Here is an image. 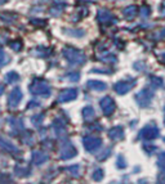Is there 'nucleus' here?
Segmentation results:
<instances>
[{
	"mask_svg": "<svg viewBox=\"0 0 165 184\" xmlns=\"http://www.w3.org/2000/svg\"><path fill=\"white\" fill-rule=\"evenodd\" d=\"M116 166H117L119 169H125V167H127V161H125V159H124L121 154H120L119 157H117V161H116Z\"/></svg>",
	"mask_w": 165,
	"mask_h": 184,
	"instance_id": "nucleus-37",
	"label": "nucleus"
},
{
	"mask_svg": "<svg viewBox=\"0 0 165 184\" xmlns=\"http://www.w3.org/2000/svg\"><path fill=\"white\" fill-rule=\"evenodd\" d=\"M30 22L31 23H35L36 26H44L47 23V21H44V20H31Z\"/></svg>",
	"mask_w": 165,
	"mask_h": 184,
	"instance_id": "nucleus-39",
	"label": "nucleus"
},
{
	"mask_svg": "<svg viewBox=\"0 0 165 184\" xmlns=\"http://www.w3.org/2000/svg\"><path fill=\"white\" fill-rule=\"evenodd\" d=\"M81 113H82V119H84L85 121H90V120H93L94 116H95L94 108L90 107V106H87V107L82 108V112H81Z\"/></svg>",
	"mask_w": 165,
	"mask_h": 184,
	"instance_id": "nucleus-20",
	"label": "nucleus"
},
{
	"mask_svg": "<svg viewBox=\"0 0 165 184\" xmlns=\"http://www.w3.org/2000/svg\"><path fill=\"white\" fill-rule=\"evenodd\" d=\"M8 122L12 126L13 133H20V131H23V129H25L23 120H21V119H9Z\"/></svg>",
	"mask_w": 165,
	"mask_h": 184,
	"instance_id": "nucleus-16",
	"label": "nucleus"
},
{
	"mask_svg": "<svg viewBox=\"0 0 165 184\" xmlns=\"http://www.w3.org/2000/svg\"><path fill=\"white\" fill-rule=\"evenodd\" d=\"M49 160V156L45 153V152H41V151H35L32 152V156H31V162L36 166H40L45 164L47 161Z\"/></svg>",
	"mask_w": 165,
	"mask_h": 184,
	"instance_id": "nucleus-13",
	"label": "nucleus"
},
{
	"mask_svg": "<svg viewBox=\"0 0 165 184\" xmlns=\"http://www.w3.org/2000/svg\"><path fill=\"white\" fill-rule=\"evenodd\" d=\"M135 79H127V80H120L117 81L115 85H114V90L119 94V95H124V94H127L128 92H130L133 88H134V85H135Z\"/></svg>",
	"mask_w": 165,
	"mask_h": 184,
	"instance_id": "nucleus-5",
	"label": "nucleus"
},
{
	"mask_svg": "<svg viewBox=\"0 0 165 184\" xmlns=\"http://www.w3.org/2000/svg\"><path fill=\"white\" fill-rule=\"evenodd\" d=\"M164 111H165V107H164ZM164 124H165V119H164Z\"/></svg>",
	"mask_w": 165,
	"mask_h": 184,
	"instance_id": "nucleus-44",
	"label": "nucleus"
},
{
	"mask_svg": "<svg viewBox=\"0 0 165 184\" xmlns=\"http://www.w3.org/2000/svg\"><path fill=\"white\" fill-rule=\"evenodd\" d=\"M152 98H154V92L150 88H145L139 93L135 94V101L142 108H147L152 102Z\"/></svg>",
	"mask_w": 165,
	"mask_h": 184,
	"instance_id": "nucleus-3",
	"label": "nucleus"
},
{
	"mask_svg": "<svg viewBox=\"0 0 165 184\" xmlns=\"http://www.w3.org/2000/svg\"><path fill=\"white\" fill-rule=\"evenodd\" d=\"M37 106H39V103H37V102H35V101H32V102H30V103H29L27 108L30 109V108H35V107H37Z\"/></svg>",
	"mask_w": 165,
	"mask_h": 184,
	"instance_id": "nucleus-40",
	"label": "nucleus"
},
{
	"mask_svg": "<svg viewBox=\"0 0 165 184\" xmlns=\"http://www.w3.org/2000/svg\"><path fill=\"white\" fill-rule=\"evenodd\" d=\"M52 49L50 48H44V47H37L35 50H32V53L36 55V57H43V58H45V57H48L50 54Z\"/></svg>",
	"mask_w": 165,
	"mask_h": 184,
	"instance_id": "nucleus-21",
	"label": "nucleus"
},
{
	"mask_svg": "<svg viewBox=\"0 0 165 184\" xmlns=\"http://www.w3.org/2000/svg\"><path fill=\"white\" fill-rule=\"evenodd\" d=\"M77 97V89L75 88H70V89H65L62 92H60L57 102L58 103H66V102H71L74 99H76Z\"/></svg>",
	"mask_w": 165,
	"mask_h": 184,
	"instance_id": "nucleus-9",
	"label": "nucleus"
},
{
	"mask_svg": "<svg viewBox=\"0 0 165 184\" xmlns=\"http://www.w3.org/2000/svg\"><path fill=\"white\" fill-rule=\"evenodd\" d=\"M3 93H4V86H3L2 84H0V95H2Z\"/></svg>",
	"mask_w": 165,
	"mask_h": 184,
	"instance_id": "nucleus-42",
	"label": "nucleus"
},
{
	"mask_svg": "<svg viewBox=\"0 0 165 184\" xmlns=\"http://www.w3.org/2000/svg\"><path fill=\"white\" fill-rule=\"evenodd\" d=\"M139 13H141V16L142 17H148L150 16V13H151V8L148 7V5H142L141 8H139Z\"/></svg>",
	"mask_w": 165,
	"mask_h": 184,
	"instance_id": "nucleus-36",
	"label": "nucleus"
},
{
	"mask_svg": "<svg viewBox=\"0 0 165 184\" xmlns=\"http://www.w3.org/2000/svg\"><path fill=\"white\" fill-rule=\"evenodd\" d=\"M63 79H66L68 81H72V82H76V81L80 80V74L77 72V71H74V72H68V74L65 75Z\"/></svg>",
	"mask_w": 165,
	"mask_h": 184,
	"instance_id": "nucleus-26",
	"label": "nucleus"
},
{
	"mask_svg": "<svg viewBox=\"0 0 165 184\" xmlns=\"http://www.w3.org/2000/svg\"><path fill=\"white\" fill-rule=\"evenodd\" d=\"M20 75L16 72V71H10V72H8L7 75H5V81L8 82V84H14V82H17V81H20Z\"/></svg>",
	"mask_w": 165,
	"mask_h": 184,
	"instance_id": "nucleus-22",
	"label": "nucleus"
},
{
	"mask_svg": "<svg viewBox=\"0 0 165 184\" xmlns=\"http://www.w3.org/2000/svg\"><path fill=\"white\" fill-rule=\"evenodd\" d=\"M68 173H70L72 176L77 178L80 175V166L79 165H72V166H68V167H65Z\"/></svg>",
	"mask_w": 165,
	"mask_h": 184,
	"instance_id": "nucleus-28",
	"label": "nucleus"
},
{
	"mask_svg": "<svg viewBox=\"0 0 165 184\" xmlns=\"http://www.w3.org/2000/svg\"><path fill=\"white\" fill-rule=\"evenodd\" d=\"M9 62V58L7 57V54H5V52H4V49H3V47H0V67H3L5 63H8Z\"/></svg>",
	"mask_w": 165,
	"mask_h": 184,
	"instance_id": "nucleus-33",
	"label": "nucleus"
},
{
	"mask_svg": "<svg viewBox=\"0 0 165 184\" xmlns=\"http://www.w3.org/2000/svg\"><path fill=\"white\" fill-rule=\"evenodd\" d=\"M100 59L102 61V62H108V63H115L117 59H116V57H115V54H111V53H107V54H105L103 57H100Z\"/></svg>",
	"mask_w": 165,
	"mask_h": 184,
	"instance_id": "nucleus-29",
	"label": "nucleus"
},
{
	"mask_svg": "<svg viewBox=\"0 0 165 184\" xmlns=\"http://www.w3.org/2000/svg\"><path fill=\"white\" fill-rule=\"evenodd\" d=\"M14 171L17 174V176H27L30 174V169H26V167H21V166H16Z\"/></svg>",
	"mask_w": 165,
	"mask_h": 184,
	"instance_id": "nucleus-30",
	"label": "nucleus"
},
{
	"mask_svg": "<svg viewBox=\"0 0 165 184\" xmlns=\"http://www.w3.org/2000/svg\"><path fill=\"white\" fill-rule=\"evenodd\" d=\"M100 106H101V109L103 112L105 116H111L112 113L115 112L116 109V104L114 102V99L111 97H103L101 101H100Z\"/></svg>",
	"mask_w": 165,
	"mask_h": 184,
	"instance_id": "nucleus-7",
	"label": "nucleus"
},
{
	"mask_svg": "<svg viewBox=\"0 0 165 184\" xmlns=\"http://www.w3.org/2000/svg\"><path fill=\"white\" fill-rule=\"evenodd\" d=\"M66 124H67V120L62 116H57L53 121V129L60 138L62 137V134H66Z\"/></svg>",
	"mask_w": 165,
	"mask_h": 184,
	"instance_id": "nucleus-11",
	"label": "nucleus"
},
{
	"mask_svg": "<svg viewBox=\"0 0 165 184\" xmlns=\"http://www.w3.org/2000/svg\"><path fill=\"white\" fill-rule=\"evenodd\" d=\"M150 82L152 85V88H161L164 85V81L161 77H157V76H150Z\"/></svg>",
	"mask_w": 165,
	"mask_h": 184,
	"instance_id": "nucleus-25",
	"label": "nucleus"
},
{
	"mask_svg": "<svg viewBox=\"0 0 165 184\" xmlns=\"http://www.w3.org/2000/svg\"><path fill=\"white\" fill-rule=\"evenodd\" d=\"M143 149H145V152L147 153V154H152L157 148L155 147V146H150V144H143Z\"/></svg>",
	"mask_w": 165,
	"mask_h": 184,
	"instance_id": "nucleus-38",
	"label": "nucleus"
},
{
	"mask_svg": "<svg viewBox=\"0 0 165 184\" xmlns=\"http://www.w3.org/2000/svg\"><path fill=\"white\" fill-rule=\"evenodd\" d=\"M82 146H84V148L87 149V152H94L97 151L98 148H101L102 146V139L98 138V137H84L82 138Z\"/></svg>",
	"mask_w": 165,
	"mask_h": 184,
	"instance_id": "nucleus-6",
	"label": "nucleus"
},
{
	"mask_svg": "<svg viewBox=\"0 0 165 184\" xmlns=\"http://www.w3.org/2000/svg\"><path fill=\"white\" fill-rule=\"evenodd\" d=\"M76 154H77V149L75 148V146L71 144V143H66V144L62 147V149H61L60 157H61L62 160H70V159L75 157Z\"/></svg>",
	"mask_w": 165,
	"mask_h": 184,
	"instance_id": "nucleus-10",
	"label": "nucleus"
},
{
	"mask_svg": "<svg viewBox=\"0 0 165 184\" xmlns=\"http://www.w3.org/2000/svg\"><path fill=\"white\" fill-rule=\"evenodd\" d=\"M9 47L14 50V52H20V50H22V48H23V42H22V40H20V39H17V40H12V41H9Z\"/></svg>",
	"mask_w": 165,
	"mask_h": 184,
	"instance_id": "nucleus-24",
	"label": "nucleus"
},
{
	"mask_svg": "<svg viewBox=\"0 0 165 184\" xmlns=\"http://www.w3.org/2000/svg\"><path fill=\"white\" fill-rule=\"evenodd\" d=\"M29 90L34 95H41V97H44V98H48L50 95V93H52L49 84L45 80L37 79V77L32 80V82L30 84Z\"/></svg>",
	"mask_w": 165,
	"mask_h": 184,
	"instance_id": "nucleus-2",
	"label": "nucleus"
},
{
	"mask_svg": "<svg viewBox=\"0 0 165 184\" xmlns=\"http://www.w3.org/2000/svg\"><path fill=\"white\" fill-rule=\"evenodd\" d=\"M110 154H111V148L108 147V148H106V149H105V152H102L101 154H98V156H97V160H98V161H103V160H106V159L108 157Z\"/></svg>",
	"mask_w": 165,
	"mask_h": 184,
	"instance_id": "nucleus-35",
	"label": "nucleus"
},
{
	"mask_svg": "<svg viewBox=\"0 0 165 184\" xmlns=\"http://www.w3.org/2000/svg\"><path fill=\"white\" fill-rule=\"evenodd\" d=\"M160 61H161L162 63H165V53H161V54H160Z\"/></svg>",
	"mask_w": 165,
	"mask_h": 184,
	"instance_id": "nucleus-41",
	"label": "nucleus"
},
{
	"mask_svg": "<svg viewBox=\"0 0 165 184\" xmlns=\"http://www.w3.org/2000/svg\"><path fill=\"white\" fill-rule=\"evenodd\" d=\"M0 147L7 149L8 152H12V153H20V149L14 144H12L9 140H7V139H4L2 137H0Z\"/></svg>",
	"mask_w": 165,
	"mask_h": 184,
	"instance_id": "nucleus-17",
	"label": "nucleus"
},
{
	"mask_svg": "<svg viewBox=\"0 0 165 184\" xmlns=\"http://www.w3.org/2000/svg\"><path fill=\"white\" fill-rule=\"evenodd\" d=\"M164 142H165V138H164Z\"/></svg>",
	"mask_w": 165,
	"mask_h": 184,
	"instance_id": "nucleus-45",
	"label": "nucleus"
},
{
	"mask_svg": "<svg viewBox=\"0 0 165 184\" xmlns=\"http://www.w3.org/2000/svg\"><path fill=\"white\" fill-rule=\"evenodd\" d=\"M159 135H160V130H159V127L155 124L146 125L143 129L138 133V138L145 139V140H154V139L159 138Z\"/></svg>",
	"mask_w": 165,
	"mask_h": 184,
	"instance_id": "nucleus-4",
	"label": "nucleus"
},
{
	"mask_svg": "<svg viewBox=\"0 0 165 184\" xmlns=\"http://www.w3.org/2000/svg\"><path fill=\"white\" fill-rule=\"evenodd\" d=\"M157 166L162 173H165V152H162L157 159Z\"/></svg>",
	"mask_w": 165,
	"mask_h": 184,
	"instance_id": "nucleus-32",
	"label": "nucleus"
},
{
	"mask_svg": "<svg viewBox=\"0 0 165 184\" xmlns=\"http://www.w3.org/2000/svg\"><path fill=\"white\" fill-rule=\"evenodd\" d=\"M7 2H8V0H0V5L4 4V3H7Z\"/></svg>",
	"mask_w": 165,
	"mask_h": 184,
	"instance_id": "nucleus-43",
	"label": "nucleus"
},
{
	"mask_svg": "<svg viewBox=\"0 0 165 184\" xmlns=\"http://www.w3.org/2000/svg\"><path fill=\"white\" fill-rule=\"evenodd\" d=\"M0 20L4 21L5 23H13L17 20V16L14 13H2L0 14Z\"/></svg>",
	"mask_w": 165,
	"mask_h": 184,
	"instance_id": "nucleus-23",
	"label": "nucleus"
},
{
	"mask_svg": "<svg viewBox=\"0 0 165 184\" xmlns=\"http://www.w3.org/2000/svg\"><path fill=\"white\" fill-rule=\"evenodd\" d=\"M65 32L70 34V36H75V37L84 36V31H81V30H65Z\"/></svg>",
	"mask_w": 165,
	"mask_h": 184,
	"instance_id": "nucleus-34",
	"label": "nucleus"
},
{
	"mask_svg": "<svg viewBox=\"0 0 165 184\" xmlns=\"http://www.w3.org/2000/svg\"><path fill=\"white\" fill-rule=\"evenodd\" d=\"M87 85L89 89L95 90V92H103L107 89V84L103 81H100V80H89L87 82Z\"/></svg>",
	"mask_w": 165,
	"mask_h": 184,
	"instance_id": "nucleus-15",
	"label": "nucleus"
},
{
	"mask_svg": "<svg viewBox=\"0 0 165 184\" xmlns=\"http://www.w3.org/2000/svg\"><path fill=\"white\" fill-rule=\"evenodd\" d=\"M103 176H105V173H103V170L102 169H95L94 171L92 173V179L93 180H95V181H100V180H102L103 179Z\"/></svg>",
	"mask_w": 165,
	"mask_h": 184,
	"instance_id": "nucleus-27",
	"label": "nucleus"
},
{
	"mask_svg": "<svg viewBox=\"0 0 165 184\" xmlns=\"http://www.w3.org/2000/svg\"><path fill=\"white\" fill-rule=\"evenodd\" d=\"M22 97H23V94H22L21 89H20L18 86H16L14 89L10 92V94H9V97H8V108H9V109L17 108L18 104L21 103V101H22Z\"/></svg>",
	"mask_w": 165,
	"mask_h": 184,
	"instance_id": "nucleus-8",
	"label": "nucleus"
},
{
	"mask_svg": "<svg viewBox=\"0 0 165 184\" xmlns=\"http://www.w3.org/2000/svg\"><path fill=\"white\" fill-rule=\"evenodd\" d=\"M97 20H98L100 23H103V25H110V23L116 22V18H114V16L111 14V12H108V10H106V9H100V10H98Z\"/></svg>",
	"mask_w": 165,
	"mask_h": 184,
	"instance_id": "nucleus-12",
	"label": "nucleus"
},
{
	"mask_svg": "<svg viewBox=\"0 0 165 184\" xmlns=\"http://www.w3.org/2000/svg\"><path fill=\"white\" fill-rule=\"evenodd\" d=\"M137 12H138V8H137L135 5H129L122 10V14L127 20H133L137 16Z\"/></svg>",
	"mask_w": 165,
	"mask_h": 184,
	"instance_id": "nucleus-18",
	"label": "nucleus"
},
{
	"mask_svg": "<svg viewBox=\"0 0 165 184\" xmlns=\"http://www.w3.org/2000/svg\"><path fill=\"white\" fill-rule=\"evenodd\" d=\"M62 54L67 59V62L71 64H82L87 61L84 52L80 49H76V48H72V47H65L62 49Z\"/></svg>",
	"mask_w": 165,
	"mask_h": 184,
	"instance_id": "nucleus-1",
	"label": "nucleus"
},
{
	"mask_svg": "<svg viewBox=\"0 0 165 184\" xmlns=\"http://www.w3.org/2000/svg\"><path fill=\"white\" fill-rule=\"evenodd\" d=\"M108 138L111 139V140H121V139H124V129L121 126H115V127H112V129H110L108 130Z\"/></svg>",
	"mask_w": 165,
	"mask_h": 184,
	"instance_id": "nucleus-14",
	"label": "nucleus"
},
{
	"mask_svg": "<svg viewBox=\"0 0 165 184\" xmlns=\"http://www.w3.org/2000/svg\"><path fill=\"white\" fill-rule=\"evenodd\" d=\"M43 120H44V113H37V115H34V116L31 117V122H32L35 126L41 125Z\"/></svg>",
	"mask_w": 165,
	"mask_h": 184,
	"instance_id": "nucleus-31",
	"label": "nucleus"
},
{
	"mask_svg": "<svg viewBox=\"0 0 165 184\" xmlns=\"http://www.w3.org/2000/svg\"><path fill=\"white\" fill-rule=\"evenodd\" d=\"M67 8V3L66 2H54L53 8L50 9V12L54 14V16H58L61 12H63Z\"/></svg>",
	"mask_w": 165,
	"mask_h": 184,
	"instance_id": "nucleus-19",
	"label": "nucleus"
}]
</instances>
